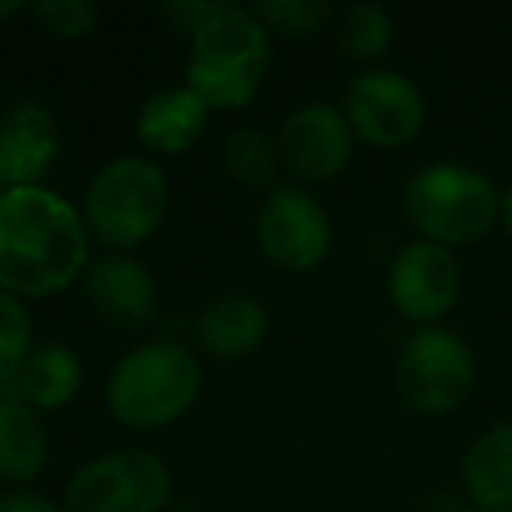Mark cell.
<instances>
[{
	"label": "cell",
	"mask_w": 512,
	"mask_h": 512,
	"mask_svg": "<svg viewBox=\"0 0 512 512\" xmlns=\"http://www.w3.org/2000/svg\"><path fill=\"white\" fill-rule=\"evenodd\" d=\"M85 292L92 309L106 323L137 330L155 316L158 288L151 271L127 253H106L85 271Z\"/></svg>",
	"instance_id": "12"
},
{
	"label": "cell",
	"mask_w": 512,
	"mask_h": 512,
	"mask_svg": "<svg viewBox=\"0 0 512 512\" xmlns=\"http://www.w3.org/2000/svg\"><path fill=\"white\" fill-rule=\"evenodd\" d=\"M18 11H25V4H18V0H0V22L11 15H18Z\"/></svg>",
	"instance_id": "28"
},
{
	"label": "cell",
	"mask_w": 512,
	"mask_h": 512,
	"mask_svg": "<svg viewBox=\"0 0 512 512\" xmlns=\"http://www.w3.org/2000/svg\"><path fill=\"white\" fill-rule=\"evenodd\" d=\"M207 113L211 109L190 88H162L137 113V141L155 155H183L204 134Z\"/></svg>",
	"instance_id": "14"
},
{
	"label": "cell",
	"mask_w": 512,
	"mask_h": 512,
	"mask_svg": "<svg viewBox=\"0 0 512 512\" xmlns=\"http://www.w3.org/2000/svg\"><path fill=\"white\" fill-rule=\"evenodd\" d=\"M32 344V316L11 292L0 288V386H15Z\"/></svg>",
	"instance_id": "21"
},
{
	"label": "cell",
	"mask_w": 512,
	"mask_h": 512,
	"mask_svg": "<svg viewBox=\"0 0 512 512\" xmlns=\"http://www.w3.org/2000/svg\"><path fill=\"white\" fill-rule=\"evenodd\" d=\"M8 190H15V186H11V172H8V162H4V151H0V197H4Z\"/></svg>",
	"instance_id": "27"
},
{
	"label": "cell",
	"mask_w": 512,
	"mask_h": 512,
	"mask_svg": "<svg viewBox=\"0 0 512 512\" xmlns=\"http://www.w3.org/2000/svg\"><path fill=\"white\" fill-rule=\"evenodd\" d=\"M477 362L456 330L418 327L397 355V390L404 404L428 418L449 414L470 397Z\"/></svg>",
	"instance_id": "6"
},
{
	"label": "cell",
	"mask_w": 512,
	"mask_h": 512,
	"mask_svg": "<svg viewBox=\"0 0 512 512\" xmlns=\"http://www.w3.org/2000/svg\"><path fill=\"white\" fill-rule=\"evenodd\" d=\"M4 393H15V386H0V397H4Z\"/></svg>",
	"instance_id": "30"
},
{
	"label": "cell",
	"mask_w": 512,
	"mask_h": 512,
	"mask_svg": "<svg viewBox=\"0 0 512 512\" xmlns=\"http://www.w3.org/2000/svg\"><path fill=\"white\" fill-rule=\"evenodd\" d=\"M341 53L355 64H379L393 46V18L379 4H355L341 18Z\"/></svg>",
	"instance_id": "20"
},
{
	"label": "cell",
	"mask_w": 512,
	"mask_h": 512,
	"mask_svg": "<svg viewBox=\"0 0 512 512\" xmlns=\"http://www.w3.org/2000/svg\"><path fill=\"white\" fill-rule=\"evenodd\" d=\"M344 120L355 141L369 148H404L425 127V95L407 74L372 67L362 71L344 92Z\"/></svg>",
	"instance_id": "8"
},
{
	"label": "cell",
	"mask_w": 512,
	"mask_h": 512,
	"mask_svg": "<svg viewBox=\"0 0 512 512\" xmlns=\"http://www.w3.org/2000/svg\"><path fill=\"white\" fill-rule=\"evenodd\" d=\"M386 295L404 320L418 327H439V320L460 299V260L453 249L428 239L407 242L393 256Z\"/></svg>",
	"instance_id": "10"
},
{
	"label": "cell",
	"mask_w": 512,
	"mask_h": 512,
	"mask_svg": "<svg viewBox=\"0 0 512 512\" xmlns=\"http://www.w3.org/2000/svg\"><path fill=\"white\" fill-rule=\"evenodd\" d=\"M50 463V435L39 414L15 393L0 397V481L29 484Z\"/></svg>",
	"instance_id": "17"
},
{
	"label": "cell",
	"mask_w": 512,
	"mask_h": 512,
	"mask_svg": "<svg viewBox=\"0 0 512 512\" xmlns=\"http://www.w3.org/2000/svg\"><path fill=\"white\" fill-rule=\"evenodd\" d=\"M165 214H169V179L151 158L120 155L102 165L88 183V235L116 253L148 242L162 228Z\"/></svg>",
	"instance_id": "5"
},
{
	"label": "cell",
	"mask_w": 512,
	"mask_h": 512,
	"mask_svg": "<svg viewBox=\"0 0 512 512\" xmlns=\"http://www.w3.org/2000/svg\"><path fill=\"white\" fill-rule=\"evenodd\" d=\"M0 151L11 186H39L60 155V134L50 109L39 102H15L0 116Z\"/></svg>",
	"instance_id": "13"
},
{
	"label": "cell",
	"mask_w": 512,
	"mask_h": 512,
	"mask_svg": "<svg viewBox=\"0 0 512 512\" xmlns=\"http://www.w3.org/2000/svg\"><path fill=\"white\" fill-rule=\"evenodd\" d=\"M32 15L57 39H85L99 25V8L92 0H39L32 4Z\"/></svg>",
	"instance_id": "23"
},
{
	"label": "cell",
	"mask_w": 512,
	"mask_h": 512,
	"mask_svg": "<svg viewBox=\"0 0 512 512\" xmlns=\"http://www.w3.org/2000/svg\"><path fill=\"white\" fill-rule=\"evenodd\" d=\"M221 165H225L228 176L246 186V190L271 193L274 186H278L281 155H278V144H274L264 130L239 127L228 134L225 148H221Z\"/></svg>",
	"instance_id": "19"
},
{
	"label": "cell",
	"mask_w": 512,
	"mask_h": 512,
	"mask_svg": "<svg viewBox=\"0 0 512 512\" xmlns=\"http://www.w3.org/2000/svg\"><path fill=\"white\" fill-rule=\"evenodd\" d=\"M404 214L418 228V239L446 249L470 246L498 225L502 190L470 165L432 162L407 183Z\"/></svg>",
	"instance_id": "3"
},
{
	"label": "cell",
	"mask_w": 512,
	"mask_h": 512,
	"mask_svg": "<svg viewBox=\"0 0 512 512\" xmlns=\"http://www.w3.org/2000/svg\"><path fill=\"white\" fill-rule=\"evenodd\" d=\"M271 67V32L242 4H221L218 15L190 39L186 88L207 109H239L256 99Z\"/></svg>",
	"instance_id": "2"
},
{
	"label": "cell",
	"mask_w": 512,
	"mask_h": 512,
	"mask_svg": "<svg viewBox=\"0 0 512 512\" xmlns=\"http://www.w3.org/2000/svg\"><path fill=\"white\" fill-rule=\"evenodd\" d=\"M253 15L264 22L267 32L278 36H316L330 22L334 8L327 0H271V4H256Z\"/></svg>",
	"instance_id": "22"
},
{
	"label": "cell",
	"mask_w": 512,
	"mask_h": 512,
	"mask_svg": "<svg viewBox=\"0 0 512 512\" xmlns=\"http://www.w3.org/2000/svg\"><path fill=\"white\" fill-rule=\"evenodd\" d=\"M172 474L148 449H116L74 470L64 512H162Z\"/></svg>",
	"instance_id": "7"
},
{
	"label": "cell",
	"mask_w": 512,
	"mask_h": 512,
	"mask_svg": "<svg viewBox=\"0 0 512 512\" xmlns=\"http://www.w3.org/2000/svg\"><path fill=\"white\" fill-rule=\"evenodd\" d=\"M460 477L477 512H512V421L491 425L470 442Z\"/></svg>",
	"instance_id": "15"
},
{
	"label": "cell",
	"mask_w": 512,
	"mask_h": 512,
	"mask_svg": "<svg viewBox=\"0 0 512 512\" xmlns=\"http://www.w3.org/2000/svg\"><path fill=\"white\" fill-rule=\"evenodd\" d=\"M221 4H225V0H172V4H162L158 15H162L176 32H183V36L193 39L214 15H218Z\"/></svg>",
	"instance_id": "24"
},
{
	"label": "cell",
	"mask_w": 512,
	"mask_h": 512,
	"mask_svg": "<svg viewBox=\"0 0 512 512\" xmlns=\"http://www.w3.org/2000/svg\"><path fill=\"white\" fill-rule=\"evenodd\" d=\"M200 393V365L176 341L137 344L116 362L106 386V404L130 428H165L179 421Z\"/></svg>",
	"instance_id": "4"
},
{
	"label": "cell",
	"mask_w": 512,
	"mask_h": 512,
	"mask_svg": "<svg viewBox=\"0 0 512 512\" xmlns=\"http://www.w3.org/2000/svg\"><path fill=\"white\" fill-rule=\"evenodd\" d=\"M267 309L249 295L211 299L197 316V344L214 358H246L267 337Z\"/></svg>",
	"instance_id": "16"
},
{
	"label": "cell",
	"mask_w": 512,
	"mask_h": 512,
	"mask_svg": "<svg viewBox=\"0 0 512 512\" xmlns=\"http://www.w3.org/2000/svg\"><path fill=\"white\" fill-rule=\"evenodd\" d=\"M85 214L50 186H15L0 197V288L46 299L88 271Z\"/></svg>",
	"instance_id": "1"
},
{
	"label": "cell",
	"mask_w": 512,
	"mask_h": 512,
	"mask_svg": "<svg viewBox=\"0 0 512 512\" xmlns=\"http://www.w3.org/2000/svg\"><path fill=\"white\" fill-rule=\"evenodd\" d=\"M260 253L281 271H313L327 260L334 225L316 197L299 186H274L256 214Z\"/></svg>",
	"instance_id": "9"
},
{
	"label": "cell",
	"mask_w": 512,
	"mask_h": 512,
	"mask_svg": "<svg viewBox=\"0 0 512 512\" xmlns=\"http://www.w3.org/2000/svg\"><path fill=\"white\" fill-rule=\"evenodd\" d=\"M15 390L32 411H57L81 390V358L64 344H36L15 379Z\"/></svg>",
	"instance_id": "18"
},
{
	"label": "cell",
	"mask_w": 512,
	"mask_h": 512,
	"mask_svg": "<svg viewBox=\"0 0 512 512\" xmlns=\"http://www.w3.org/2000/svg\"><path fill=\"white\" fill-rule=\"evenodd\" d=\"M355 151V134L341 109L327 102H306L292 109L278 130L281 169L302 183H327L341 176Z\"/></svg>",
	"instance_id": "11"
},
{
	"label": "cell",
	"mask_w": 512,
	"mask_h": 512,
	"mask_svg": "<svg viewBox=\"0 0 512 512\" xmlns=\"http://www.w3.org/2000/svg\"><path fill=\"white\" fill-rule=\"evenodd\" d=\"M498 221H502V228L512 235V186L502 190V214H498Z\"/></svg>",
	"instance_id": "26"
},
{
	"label": "cell",
	"mask_w": 512,
	"mask_h": 512,
	"mask_svg": "<svg viewBox=\"0 0 512 512\" xmlns=\"http://www.w3.org/2000/svg\"><path fill=\"white\" fill-rule=\"evenodd\" d=\"M0 512H60L50 498L36 495V491H8L0 498Z\"/></svg>",
	"instance_id": "25"
},
{
	"label": "cell",
	"mask_w": 512,
	"mask_h": 512,
	"mask_svg": "<svg viewBox=\"0 0 512 512\" xmlns=\"http://www.w3.org/2000/svg\"><path fill=\"white\" fill-rule=\"evenodd\" d=\"M449 512H477L474 505H460V509H449Z\"/></svg>",
	"instance_id": "29"
}]
</instances>
